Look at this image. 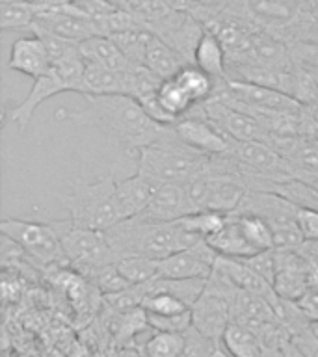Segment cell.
<instances>
[{"label":"cell","mask_w":318,"mask_h":357,"mask_svg":"<svg viewBox=\"0 0 318 357\" xmlns=\"http://www.w3.org/2000/svg\"><path fill=\"white\" fill-rule=\"evenodd\" d=\"M84 105L77 110H60L54 117L78 127L99 130L117 149L138 153L147 145L160 142L167 125L155 121L130 95H82Z\"/></svg>","instance_id":"obj_1"},{"label":"cell","mask_w":318,"mask_h":357,"mask_svg":"<svg viewBox=\"0 0 318 357\" xmlns=\"http://www.w3.org/2000/svg\"><path fill=\"white\" fill-rule=\"evenodd\" d=\"M105 233L116 261L134 255L160 261L164 257L186 250L201 240L188 233L179 222L153 223L139 218L121 220Z\"/></svg>","instance_id":"obj_2"},{"label":"cell","mask_w":318,"mask_h":357,"mask_svg":"<svg viewBox=\"0 0 318 357\" xmlns=\"http://www.w3.org/2000/svg\"><path fill=\"white\" fill-rule=\"evenodd\" d=\"M136 156V172L158 184H188L197 175L205 173L212 162V156L203 155L181 142L172 125H167L160 142L139 149Z\"/></svg>","instance_id":"obj_3"},{"label":"cell","mask_w":318,"mask_h":357,"mask_svg":"<svg viewBox=\"0 0 318 357\" xmlns=\"http://www.w3.org/2000/svg\"><path fill=\"white\" fill-rule=\"evenodd\" d=\"M60 203L69 212V220L82 227L108 231L123 220L117 199V178L114 175L95 181H75L69 192L58 195Z\"/></svg>","instance_id":"obj_4"},{"label":"cell","mask_w":318,"mask_h":357,"mask_svg":"<svg viewBox=\"0 0 318 357\" xmlns=\"http://www.w3.org/2000/svg\"><path fill=\"white\" fill-rule=\"evenodd\" d=\"M84 69H86V60L80 54V47L66 58L52 61V67L49 71L45 73L43 77L33 80V86L30 88L26 97L11 108V121L15 123L21 130H24L32 121L36 110L43 105L45 100L52 99L56 95L69 93V91L80 93Z\"/></svg>","instance_id":"obj_5"},{"label":"cell","mask_w":318,"mask_h":357,"mask_svg":"<svg viewBox=\"0 0 318 357\" xmlns=\"http://www.w3.org/2000/svg\"><path fill=\"white\" fill-rule=\"evenodd\" d=\"M238 290L220 268L214 266L201 296L190 307L192 326L216 344L222 342L225 329L233 322V300Z\"/></svg>","instance_id":"obj_6"},{"label":"cell","mask_w":318,"mask_h":357,"mask_svg":"<svg viewBox=\"0 0 318 357\" xmlns=\"http://www.w3.org/2000/svg\"><path fill=\"white\" fill-rule=\"evenodd\" d=\"M50 225L54 227L61 248L66 251L69 268H75L84 278L89 279L97 270L117 262L105 231L82 227L69 218L54 220Z\"/></svg>","instance_id":"obj_7"},{"label":"cell","mask_w":318,"mask_h":357,"mask_svg":"<svg viewBox=\"0 0 318 357\" xmlns=\"http://www.w3.org/2000/svg\"><path fill=\"white\" fill-rule=\"evenodd\" d=\"M236 212H251L264 218L272 227L275 250H300L305 242L298 220L300 208L278 192L250 190Z\"/></svg>","instance_id":"obj_8"},{"label":"cell","mask_w":318,"mask_h":357,"mask_svg":"<svg viewBox=\"0 0 318 357\" xmlns=\"http://www.w3.org/2000/svg\"><path fill=\"white\" fill-rule=\"evenodd\" d=\"M0 233L8 236L39 266L69 268L66 251L50 222H28L19 218H6L0 222Z\"/></svg>","instance_id":"obj_9"},{"label":"cell","mask_w":318,"mask_h":357,"mask_svg":"<svg viewBox=\"0 0 318 357\" xmlns=\"http://www.w3.org/2000/svg\"><path fill=\"white\" fill-rule=\"evenodd\" d=\"M32 30L54 33L58 38L69 39L75 43H82L93 36H103L93 19L73 4H39L38 17L33 21Z\"/></svg>","instance_id":"obj_10"},{"label":"cell","mask_w":318,"mask_h":357,"mask_svg":"<svg viewBox=\"0 0 318 357\" xmlns=\"http://www.w3.org/2000/svg\"><path fill=\"white\" fill-rule=\"evenodd\" d=\"M201 110L222 132H225L234 142H264L270 138V132L257 117L236 106L229 105L220 97H211L201 105Z\"/></svg>","instance_id":"obj_11"},{"label":"cell","mask_w":318,"mask_h":357,"mask_svg":"<svg viewBox=\"0 0 318 357\" xmlns=\"http://www.w3.org/2000/svg\"><path fill=\"white\" fill-rule=\"evenodd\" d=\"M175 136L192 149L199 151L203 155L216 156L227 155L233 139L227 134L222 132L209 117L203 114L201 105L195 106L188 116L181 117L179 121L172 123Z\"/></svg>","instance_id":"obj_12"},{"label":"cell","mask_w":318,"mask_h":357,"mask_svg":"<svg viewBox=\"0 0 318 357\" xmlns=\"http://www.w3.org/2000/svg\"><path fill=\"white\" fill-rule=\"evenodd\" d=\"M147 28L155 33L156 38H160L172 49L177 50L188 63H194L195 47L205 32L203 22L194 13L172 10L167 15L149 24Z\"/></svg>","instance_id":"obj_13"},{"label":"cell","mask_w":318,"mask_h":357,"mask_svg":"<svg viewBox=\"0 0 318 357\" xmlns=\"http://www.w3.org/2000/svg\"><path fill=\"white\" fill-rule=\"evenodd\" d=\"M218 253L205 238L197 240L194 245L177 251L158 261V278L164 279H194L209 278L216 264Z\"/></svg>","instance_id":"obj_14"},{"label":"cell","mask_w":318,"mask_h":357,"mask_svg":"<svg viewBox=\"0 0 318 357\" xmlns=\"http://www.w3.org/2000/svg\"><path fill=\"white\" fill-rule=\"evenodd\" d=\"M312 262L298 250H275L273 292L287 300L300 301L311 289L309 272Z\"/></svg>","instance_id":"obj_15"},{"label":"cell","mask_w":318,"mask_h":357,"mask_svg":"<svg viewBox=\"0 0 318 357\" xmlns=\"http://www.w3.org/2000/svg\"><path fill=\"white\" fill-rule=\"evenodd\" d=\"M192 212H197V208L184 184H160L149 205L134 218L153 223H172Z\"/></svg>","instance_id":"obj_16"},{"label":"cell","mask_w":318,"mask_h":357,"mask_svg":"<svg viewBox=\"0 0 318 357\" xmlns=\"http://www.w3.org/2000/svg\"><path fill=\"white\" fill-rule=\"evenodd\" d=\"M8 67L11 71L26 75L33 80L43 77L45 73L52 67L49 49H47L43 39L39 38L38 33L15 39L10 49Z\"/></svg>","instance_id":"obj_17"},{"label":"cell","mask_w":318,"mask_h":357,"mask_svg":"<svg viewBox=\"0 0 318 357\" xmlns=\"http://www.w3.org/2000/svg\"><path fill=\"white\" fill-rule=\"evenodd\" d=\"M158 186L160 184L138 172L134 173L132 177L117 181V199L121 206L123 220L138 216L139 212L149 205Z\"/></svg>","instance_id":"obj_18"},{"label":"cell","mask_w":318,"mask_h":357,"mask_svg":"<svg viewBox=\"0 0 318 357\" xmlns=\"http://www.w3.org/2000/svg\"><path fill=\"white\" fill-rule=\"evenodd\" d=\"M78 47H80V54L88 63H97L110 71L127 73L132 69V66H136L123 54V50L110 36H93L78 43Z\"/></svg>","instance_id":"obj_19"},{"label":"cell","mask_w":318,"mask_h":357,"mask_svg":"<svg viewBox=\"0 0 318 357\" xmlns=\"http://www.w3.org/2000/svg\"><path fill=\"white\" fill-rule=\"evenodd\" d=\"M194 66L211 75L220 84L227 80V50L223 47L222 39L209 28H205L199 43L195 47Z\"/></svg>","instance_id":"obj_20"},{"label":"cell","mask_w":318,"mask_h":357,"mask_svg":"<svg viewBox=\"0 0 318 357\" xmlns=\"http://www.w3.org/2000/svg\"><path fill=\"white\" fill-rule=\"evenodd\" d=\"M128 75L130 71L116 73L106 67L97 66V63L86 61L82 84H80V95H128Z\"/></svg>","instance_id":"obj_21"},{"label":"cell","mask_w":318,"mask_h":357,"mask_svg":"<svg viewBox=\"0 0 318 357\" xmlns=\"http://www.w3.org/2000/svg\"><path fill=\"white\" fill-rule=\"evenodd\" d=\"M205 240L212 245V250L222 257L245 259V257H251L255 255V253H259V251L253 250V245L248 242V238H245L244 233H242V229H240L234 214H229L225 225H223L218 233H214L212 236H209V238Z\"/></svg>","instance_id":"obj_22"},{"label":"cell","mask_w":318,"mask_h":357,"mask_svg":"<svg viewBox=\"0 0 318 357\" xmlns=\"http://www.w3.org/2000/svg\"><path fill=\"white\" fill-rule=\"evenodd\" d=\"M214 266L220 268L236 284V289L261 296H270L273 292L272 284L268 283L266 279H262L244 259H231V257L218 255Z\"/></svg>","instance_id":"obj_23"},{"label":"cell","mask_w":318,"mask_h":357,"mask_svg":"<svg viewBox=\"0 0 318 357\" xmlns=\"http://www.w3.org/2000/svg\"><path fill=\"white\" fill-rule=\"evenodd\" d=\"M144 66L149 71L155 73L156 77L166 80V78L175 77L184 66H188V61L184 60L177 50L172 49L166 41L153 36L149 47H147V52H145Z\"/></svg>","instance_id":"obj_24"},{"label":"cell","mask_w":318,"mask_h":357,"mask_svg":"<svg viewBox=\"0 0 318 357\" xmlns=\"http://www.w3.org/2000/svg\"><path fill=\"white\" fill-rule=\"evenodd\" d=\"M156 100H158V106L164 112L169 125L179 121L181 117L188 116L190 112L197 106L175 78L162 80L160 88L156 91Z\"/></svg>","instance_id":"obj_25"},{"label":"cell","mask_w":318,"mask_h":357,"mask_svg":"<svg viewBox=\"0 0 318 357\" xmlns=\"http://www.w3.org/2000/svg\"><path fill=\"white\" fill-rule=\"evenodd\" d=\"M173 78L183 86L184 91L190 95V99L194 100L197 106L206 102L211 97H214L216 89L223 84L214 80V78H212L211 75H206L205 71H201L199 67L194 66V63L184 66Z\"/></svg>","instance_id":"obj_26"},{"label":"cell","mask_w":318,"mask_h":357,"mask_svg":"<svg viewBox=\"0 0 318 357\" xmlns=\"http://www.w3.org/2000/svg\"><path fill=\"white\" fill-rule=\"evenodd\" d=\"M223 348L233 357H262V342L251 328L231 322L222 337Z\"/></svg>","instance_id":"obj_27"},{"label":"cell","mask_w":318,"mask_h":357,"mask_svg":"<svg viewBox=\"0 0 318 357\" xmlns=\"http://www.w3.org/2000/svg\"><path fill=\"white\" fill-rule=\"evenodd\" d=\"M153 36L155 33L151 32L147 24H139V26L128 28L123 32L112 33L110 38L116 41L117 47L123 50V54L127 56L128 60L132 63H138V66H144L145 52H147V47H149Z\"/></svg>","instance_id":"obj_28"},{"label":"cell","mask_w":318,"mask_h":357,"mask_svg":"<svg viewBox=\"0 0 318 357\" xmlns=\"http://www.w3.org/2000/svg\"><path fill=\"white\" fill-rule=\"evenodd\" d=\"M39 4L32 0H15V2H0V28L4 32L32 28L38 17Z\"/></svg>","instance_id":"obj_29"},{"label":"cell","mask_w":318,"mask_h":357,"mask_svg":"<svg viewBox=\"0 0 318 357\" xmlns=\"http://www.w3.org/2000/svg\"><path fill=\"white\" fill-rule=\"evenodd\" d=\"M236 222H238L242 233L248 238L253 250L255 251H266V250H275L273 244V233L270 223L264 218L251 214V212H234Z\"/></svg>","instance_id":"obj_30"},{"label":"cell","mask_w":318,"mask_h":357,"mask_svg":"<svg viewBox=\"0 0 318 357\" xmlns=\"http://www.w3.org/2000/svg\"><path fill=\"white\" fill-rule=\"evenodd\" d=\"M186 350V333L153 331L142 346L145 357H181Z\"/></svg>","instance_id":"obj_31"},{"label":"cell","mask_w":318,"mask_h":357,"mask_svg":"<svg viewBox=\"0 0 318 357\" xmlns=\"http://www.w3.org/2000/svg\"><path fill=\"white\" fill-rule=\"evenodd\" d=\"M116 266L130 284H145L158 278V261L149 257H123Z\"/></svg>","instance_id":"obj_32"},{"label":"cell","mask_w":318,"mask_h":357,"mask_svg":"<svg viewBox=\"0 0 318 357\" xmlns=\"http://www.w3.org/2000/svg\"><path fill=\"white\" fill-rule=\"evenodd\" d=\"M229 214L216 211H197L192 212L188 216L177 220L188 233H192L197 238H209L214 233H218L220 229L225 225Z\"/></svg>","instance_id":"obj_33"},{"label":"cell","mask_w":318,"mask_h":357,"mask_svg":"<svg viewBox=\"0 0 318 357\" xmlns=\"http://www.w3.org/2000/svg\"><path fill=\"white\" fill-rule=\"evenodd\" d=\"M147 328H149V320H147V312L142 307H136V309H130V311L116 312L114 322H112V329H114L117 340H121L125 344Z\"/></svg>","instance_id":"obj_34"},{"label":"cell","mask_w":318,"mask_h":357,"mask_svg":"<svg viewBox=\"0 0 318 357\" xmlns=\"http://www.w3.org/2000/svg\"><path fill=\"white\" fill-rule=\"evenodd\" d=\"M89 283H93L95 287L103 292V296L117 294V292H121V290L132 287L127 279L123 278L121 272L117 270L116 262L97 270V272L89 278Z\"/></svg>","instance_id":"obj_35"},{"label":"cell","mask_w":318,"mask_h":357,"mask_svg":"<svg viewBox=\"0 0 318 357\" xmlns=\"http://www.w3.org/2000/svg\"><path fill=\"white\" fill-rule=\"evenodd\" d=\"M149 328L153 331H172L186 333L192 328V312L184 311L179 314H147Z\"/></svg>","instance_id":"obj_36"},{"label":"cell","mask_w":318,"mask_h":357,"mask_svg":"<svg viewBox=\"0 0 318 357\" xmlns=\"http://www.w3.org/2000/svg\"><path fill=\"white\" fill-rule=\"evenodd\" d=\"M244 261L248 262L262 279H266L268 283L273 284V279H275V250L259 251L255 255L245 257Z\"/></svg>","instance_id":"obj_37"},{"label":"cell","mask_w":318,"mask_h":357,"mask_svg":"<svg viewBox=\"0 0 318 357\" xmlns=\"http://www.w3.org/2000/svg\"><path fill=\"white\" fill-rule=\"evenodd\" d=\"M216 342H212L206 337L197 331V329L192 326V328L186 331V350L181 357H209L211 351L214 350Z\"/></svg>","instance_id":"obj_38"},{"label":"cell","mask_w":318,"mask_h":357,"mask_svg":"<svg viewBox=\"0 0 318 357\" xmlns=\"http://www.w3.org/2000/svg\"><path fill=\"white\" fill-rule=\"evenodd\" d=\"M294 342L301 348V351L305 354V357H318V333L315 331V328L303 329L301 333L294 335L292 337Z\"/></svg>","instance_id":"obj_39"},{"label":"cell","mask_w":318,"mask_h":357,"mask_svg":"<svg viewBox=\"0 0 318 357\" xmlns=\"http://www.w3.org/2000/svg\"><path fill=\"white\" fill-rule=\"evenodd\" d=\"M285 357H305V354L301 351V348L294 342V339H289L283 342Z\"/></svg>","instance_id":"obj_40"},{"label":"cell","mask_w":318,"mask_h":357,"mask_svg":"<svg viewBox=\"0 0 318 357\" xmlns=\"http://www.w3.org/2000/svg\"><path fill=\"white\" fill-rule=\"evenodd\" d=\"M262 357H285L283 344L281 346H264V348H262Z\"/></svg>","instance_id":"obj_41"},{"label":"cell","mask_w":318,"mask_h":357,"mask_svg":"<svg viewBox=\"0 0 318 357\" xmlns=\"http://www.w3.org/2000/svg\"><path fill=\"white\" fill-rule=\"evenodd\" d=\"M117 357H145L142 348H132V346H123Z\"/></svg>","instance_id":"obj_42"},{"label":"cell","mask_w":318,"mask_h":357,"mask_svg":"<svg viewBox=\"0 0 318 357\" xmlns=\"http://www.w3.org/2000/svg\"><path fill=\"white\" fill-rule=\"evenodd\" d=\"M309 283H311V289L318 292V262H312L311 272H309Z\"/></svg>","instance_id":"obj_43"},{"label":"cell","mask_w":318,"mask_h":357,"mask_svg":"<svg viewBox=\"0 0 318 357\" xmlns=\"http://www.w3.org/2000/svg\"><path fill=\"white\" fill-rule=\"evenodd\" d=\"M209 357H233V356H231V354H229V351L223 348L222 342H220V344L214 346V350L211 351V356Z\"/></svg>","instance_id":"obj_44"},{"label":"cell","mask_w":318,"mask_h":357,"mask_svg":"<svg viewBox=\"0 0 318 357\" xmlns=\"http://www.w3.org/2000/svg\"><path fill=\"white\" fill-rule=\"evenodd\" d=\"M312 186H315V188H318V181L317 183H312Z\"/></svg>","instance_id":"obj_45"}]
</instances>
